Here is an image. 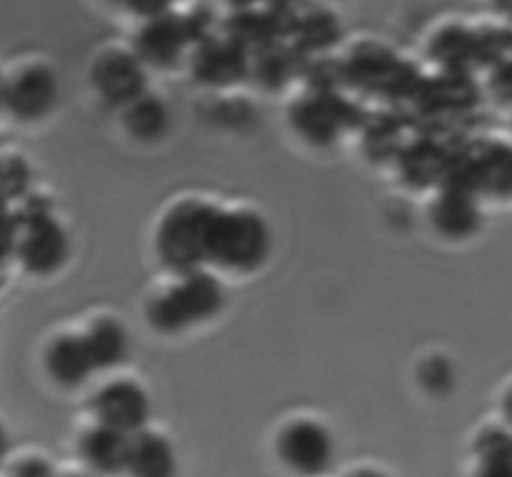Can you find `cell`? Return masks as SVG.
<instances>
[{
	"label": "cell",
	"mask_w": 512,
	"mask_h": 477,
	"mask_svg": "<svg viewBox=\"0 0 512 477\" xmlns=\"http://www.w3.org/2000/svg\"><path fill=\"white\" fill-rule=\"evenodd\" d=\"M343 73L345 80L373 93L400 95L418 88V73L403 58L375 43L358 45L343 63Z\"/></svg>",
	"instance_id": "4"
},
{
	"label": "cell",
	"mask_w": 512,
	"mask_h": 477,
	"mask_svg": "<svg viewBox=\"0 0 512 477\" xmlns=\"http://www.w3.org/2000/svg\"><path fill=\"white\" fill-rule=\"evenodd\" d=\"M298 50L293 45L270 43L258 48L248 58V75H253L263 88H283L298 73Z\"/></svg>",
	"instance_id": "19"
},
{
	"label": "cell",
	"mask_w": 512,
	"mask_h": 477,
	"mask_svg": "<svg viewBox=\"0 0 512 477\" xmlns=\"http://www.w3.org/2000/svg\"><path fill=\"white\" fill-rule=\"evenodd\" d=\"M83 345L88 350L93 370L115 368L128 355V335H125L123 325L118 320L110 318H103L90 325L88 335L83 338Z\"/></svg>",
	"instance_id": "21"
},
{
	"label": "cell",
	"mask_w": 512,
	"mask_h": 477,
	"mask_svg": "<svg viewBox=\"0 0 512 477\" xmlns=\"http://www.w3.org/2000/svg\"><path fill=\"white\" fill-rule=\"evenodd\" d=\"M188 38H185L180 15L163 13L158 18H148L135 35V58L140 63L155 68H170L180 60Z\"/></svg>",
	"instance_id": "11"
},
{
	"label": "cell",
	"mask_w": 512,
	"mask_h": 477,
	"mask_svg": "<svg viewBox=\"0 0 512 477\" xmlns=\"http://www.w3.org/2000/svg\"><path fill=\"white\" fill-rule=\"evenodd\" d=\"M475 43V63H503L508 60L510 38L508 30L500 28H480L473 30Z\"/></svg>",
	"instance_id": "24"
},
{
	"label": "cell",
	"mask_w": 512,
	"mask_h": 477,
	"mask_svg": "<svg viewBox=\"0 0 512 477\" xmlns=\"http://www.w3.org/2000/svg\"><path fill=\"white\" fill-rule=\"evenodd\" d=\"M305 78H308L313 93H335L340 80H345L343 63H335L330 58H320L305 68Z\"/></svg>",
	"instance_id": "25"
},
{
	"label": "cell",
	"mask_w": 512,
	"mask_h": 477,
	"mask_svg": "<svg viewBox=\"0 0 512 477\" xmlns=\"http://www.w3.org/2000/svg\"><path fill=\"white\" fill-rule=\"evenodd\" d=\"M430 55L445 73H468L470 65H475L473 30L445 25L430 40Z\"/></svg>",
	"instance_id": "20"
},
{
	"label": "cell",
	"mask_w": 512,
	"mask_h": 477,
	"mask_svg": "<svg viewBox=\"0 0 512 477\" xmlns=\"http://www.w3.org/2000/svg\"><path fill=\"white\" fill-rule=\"evenodd\" d=\"M10 477H53V470H50V465L43 463V460L28 458L23 460V463L15 465Z\"/></svg>",
	"instance_id": "29"
},
{
	"label": "cell",
	"mask_w": 512,
	"mask_h": 477,
	"mask_svg": "<svg viewBox=\"0 0 512 477\" xmlns=\"http://www.w3.org/2000/svg\"><path fill=\"white\" fill-rule=\"evenodd\" d=\"M350 477H385V475L375 473V470H360V473H355V475H350Z\"/></svg>",
	"instance_id": "35"
},
{
	"label": "cell",
	"mask_w": 512,
	"mask_h": 477,
	"mask_svg": "<svg viewBox=\"0 0 512 477\" xmlns=\"http://www.w3.org/2000/svg\"><path fill=\"white\" fill-rule=\"evenodd\" d=\"M493 5L498 10H503V13H510V0H493Z\"/></svg>",
	"instance_id": "34"
},
{
	"label": "cell",
	"mask_w": 512,
	"mask_h": 477,
	"mask_svg": "<svg viewBox=\"0 0 512 477\" xmlns=\"http://www.w3.org/2000/svg\"><path fill=\"white\" fill-rule=\"evenodd\" d=\"M93 410L98 415V425L128 435L138 433L148 423L150 403L140 385L130 383V380H115L95 395Z\"/></svg>",
	"instance_id": "6"
},
{
	"label": "cell",
	"mask_w": 512,
	"mask_h": 477,
	"mask_svg": "<svg viewBox=\"0 0 512 477\" xmlns=\"http://www.w3.org/2000/svg\"><path fill=\"white\" fill-rule=\"evenodd\" d=\"M48 375L63 388H78L93 373L83 338H58L45 353Z\"/></svg>",
	"instance_id": "18"
},
{
	"label": "cell",
	"mask_w": 512,
	"mask_h": 477,
	"mask_svg": "<svg viewBox=\"0 0 512 477\" xmlns=\"http://www.w3.org/2000/svg\"><path fill=\"white\" fill-rule=\"evenodd\" d=\"M5 105L23 120H38L50 113L58 100V80L45 65H28L3 85Z\"/></svg>",
	"instance_id": "8"
},
{
	"label": "cell",
	"mask_w": 512,
	"mask_h": 477,
	"mask_svg": "<svg viewBox=\"0 0 512 477\" xmlns=\"http://www.w3.org/2000/svg\"><path fill=\"white\" fill-rule=\"evenodd\" d=\"M125 470L133 477H175V450L163 435L138 433L128 440Z\"/></svg>",
	"instance_id": "15"
},
{
	"label": "cell",
	"mask_w": 512,
	"mask_h": 477,
	"mask_svg": "<svg viewBox=\"0 0 512 477\" xmlns=\"http://www.w3.org/2000/svg\"><path fill=\"white\" fill-rule=\"evenodd\" d=\"M415 90L430 108H460L475 98V88L468 80V73H445L443 70L440 78H433Z\"/></svg>",
	"instance_id": "23"
},
{
	"label": "cell",
	"mask_w": 512,
	"mask_h": 477,
	"mask_svg": "<svg viewBox=\"0 0 512 477\" xmlns=\"http://www.w3.org/2000/svg\"><path fill=\"white\" fill-rule=\"evenodd\" d=\"M280 458L295 473L320 475L328 470L333 458V440L323 425L300 420L288 425L280 435Z\"/></svg>",
	"instance_id": "7"
},
{
	"label": "cell",
	"mask_w": 512,
	"mask_h": 477,
	"mask_svg": "<svg viewBox=\"0 0 512 477\" xmlns=\"http://www.w3.org/2000/svg\"><path fill=\"white\" fill-rule=\"evenodd\" d=\"M250 53L225 35H210L195 45L193 75L205 85H233L248 75Z\"/></svg>",
	"instance_id": "9"
},
{
	"label": "cell",
	"mask_w": 512,
	"mask_h": 477,
	"mask_svg": "<svg viewBox=\"0 0 512 477\" xmlns=\"http://www.w3.org/2000/svg\"><path fill=\"white\" fill-rule=\"evenodd\" d=\"M180 20H183V30H185V38H188V43H203L205 38H210L213 35V13H210L205 5H198V8H193L190 13L180 15Z\"/></svg>",
	"instance_id": "27"
},
{
	"label": "cell",
	"mask_w": 512,
	"mask_h": 477,
	"mask_svg": "<svg viewBox=\"0 0 512 477\" xmlns=\"http://www.w3.org/2000/svg\"><path fill=\"white\" fill-rule=\"evenodd\" d=\"M440 165H443V158H440V155L430 148L418 150V153L413 150V153L405 158V168H408L410 178L420 180V183H428L433 175H438Z\"/></svg>",
	"instance_id": "28"
},
{
	"label": "cell",
	"mask_w": 512,
	"mask_h": 477,
	"mask_svg": "<svg viewBox=\"0 0 512 477\" xmlns=\"http://www.w3.org/2000/svg\"><path fill=\"white\" fill-rule=\"evenodd\" d=\"M478 477H512L510 455H500V458H483V468H480Z\"/></svg>",
	"instance_id": "31"
},
{
	"label": "cell",
	"mask_w": 512,
	"mask_h": 477,
	"mask_svg": "<svg viewBox=\"0 0 512 477\" xmlns=\"http://www.w3.org/2000/svg\"><path fill=\"white\" fill-rule=\"evenodd\" d=\"M0 95H3V85H0Z\"/></svg>",
	"instance_id": "38"
},
{
	"label": "cell",
	"mask_w": 512,
	"mask_h": 477,
	"mask_svg": "<svg viewBox=\"0 0 512 477\" xmlns=\"http://www.w3.org/2000/svg\"><path fill=\"white\" fill-rule=\"evenodd\" d=\"M5 455V435H3V430H0V458H3Z\"/></svg>",
	"instance_id": "36"
},
{
	"label": "cell",
	"mask_w": 512,
	"mask_h": 477,
	"mask_svg": "<svg viewBox=\"0 0 512 477\" xmlns=\"http://www.w3.org/2000/svg\"><path fill=\"white\" fill-rule=\"evenodd\" d=\"M20 258L33 273H55L68 258V238H65L63 228L48 215H35L25 230Z\"/></svg>",
	"instance_id": "13"
},
{
	"label": "cell",
	"mask_w": 512,
	"mask_h": 477,
	"mask_svg": "<svg viewBox=\"0 0 512 477\" xmlns=\"http://www.w3.org/2000/svg\"><path fill=\"white\" fill-rule=\"evenodd\" d=\"M80 455L95 473H120L125 470V458H128V435L105 425H95L80 440Z\"/></svg>",
	"instance_id": "17"
},
{
	"label": "cell",
	"mask_w": 512,
	"mask_h": 477,
	"mask_svg": "<svg viewBox=\"0 0 512 477\" xmlns=\"http://www.w3.org/2000/svg\"><path fill=\"white\" fill-rule=\"evenodd\" d=\"M288 18L290 10L273 8V5L270 8H255V5L253 8H238L225 20L223 35L248 53H253L265 45L278 43L288 30Z\"/></svg>",
	"instance_id": "12"
},
{
	"label": "cell",
	"mask_w": 512,
	"mask_h": 477,
	"mask_svg": "<svg viewBox=\"0 0 512 477\" xmlns=\"http://www.w3.org/2000/svg\"><path fill=\"white\" fill-rule=\"evenodd\" d=\"M420 383H423L433 395L448 393L455 383L453 365L445 358H430L428 363L423 365V370H420Z\"/></svg>",
	"instance_id": "26"
},
{
	"label": "cell",
	"mask_w": 512,
	"mask_h": 477,
	"mask_svg": "<svg viewBox=\"0 0 512 477\" xmlns=\"http://www.w3.org/2000/svg\"><path fill=\"white\" fill-rule=\"evenodd\" d=\"M110 3H120V5H128L130 0H110Z\"/></svg>",
	"instance_id": "37"
},
{
	"label": "cell",
	"mask_w": 512,
	"mask_h": 477,
	"mask_svg": "<svg viewBox=\"0 0 512 477\" xmlns=\"http://www.w3.org/2000/svg\"><path fill=\"white\" fill-rule=\"evenodd\" d=\"M220 303H223L220 285L208 275L190 273L183 283L150 305V323L158 330L173 333L215 315Z\"/></svg>",
	"instance_id": "3"
},
{
	"label": "cell",
	"mask_w": 512,
	"mask_h": 477,
	"mask_svg": "<svg viewBox=\"0 0 512 477\" xmlns=\"http://www.w3.org/2000/svg\"><path fill=\"white\" fill-rule=\"evenodd\" d=\"M223 3H228L233 10H238V8H253L258 0H223Z\"/></svg>",
	"instance_id": "32"
},
{
	"label": "cell",
	"mask_w": 512,
	"mask_h": 477,
	"mask_svg": "<svg viewBox=\"0 0 512 477\" xmlns=\"http://www.w3.org/2000/svg\"><path fill=\"white\" fill-rule=\"evenodd\" d=\"M98 93L113 105H128L145 93L143 63L125 50H108L93 65Z\"/></svg>",
	"instance_id": "10"
},
{
	"label": "cell",
	"mask_w": 512,
	"mask_h": 477,
	"mask_svg": "<svg viewBox=\"0 0 512 477\" xmlns=\"http://www.w3.org/2000/svg\"><path fill=\"white\" fill-rule=\"evenodd\" d=\"M215 215L218 213L208 205L185 203L165 218L158 235V248L170 268L193 270L195 265L208 258Z\"/></svg>",
	"instance_id": "2"
},
{
	"label": "cell",
	"mask_w": 512,
	"mask_h": 477,
	"mask_svg": "<svg viewBox=\"0 0 512 477\" xmlns=\"http://www.w3.org/2000/svg\"><path fill=\"white\" fill-rule=\"evenodd\" d=\"M295 3H298V0H270V5H273V8H280V10H290Z\"/></svg>",
	"instance_id": "33"
},
{
	"label": "cell",
	"mask_w": 512,
	"mask_h": 477,
	"mask_svg": "<svg viewBox=\"0 0 512 477\" xmlns=\"http://www.w3.org/2000/svg\"><path fill=\"white\" fill-rule=\"evenodd\" d=\"M285 35L293 40V48L298 53H323L330 45L338 43L340 20L333 10L315 5L300 13H290Z\"/></svg>",
	"instance_id": "14"
},
{
	"label": "cell",
	"mask_w": 512,
	"mask_h": 477,
	"mask_svg": "<svg viewBox=\"0 0 512 477\" xmlns=\"http://www.w3.org/2000/svg\"><path fill=\"white\" fill-rule=\"evenodd\" d=\"M270 250V233L253 213H218L210 230L208 258L233 270H255Z\"/></svg>",
	"instance_id": "1"
},
{
	"label": "cell",
	"mask_w": 512,
	"mask_h": 477,
	"mask_svg": "<svg viewBox=\"0 0 512 477\" xmlns=\"http://www.w3.org/2000/svg\"><path fill=\"white\" fill-rule=\"evenodd\" d=\"M433 220L440 233L448 235V238H465V235L475 233L480 223V213L470 190L448 185L438 198V203L433 205Z\"/></svg>",
	"instance_id": "16"
},
{
	"label": "cell",
	"mask_w": 512,
	"mask_h": 477,
	"mask_svg": "<svg viewBox=\"0 0 512 477\" xmlns=\"http://www.w3.org/2000/svg\"><path fill=\"white\" fill-rule=\"evenodd\" d=\"M125 125L140 140H158L168 128V110L155 95H140L125 105Z\"/></svg>",
	"instance_id": "22"
},
{
	"label": "cell",
	"mask_w": 512,
	"mask_h": 477,
	"mask_svg": "<svg viewBox=\"0 0 512 477\" xmlns=\"http://www.w3.org/2000/svg\"><path fill=\"white\" fill-rule=\"evenodd\" d=\"M358 115V108L335 93H313L300 98L290 110L293 125L315 145H330L338 138L340 125Z\"/></svg>",
	"instance_id": "5"
},
{
	"label": "cell",
	"mask_w": 512,
	"mask_h": 477,
	"mask_svg": "<svg viewBox=\"0 0 512 477\" xmlns=\"http://www.w3.org/2000/svg\"><path fill=\"white\" fill-rule=\"evenodd\" d=\"M170 0H130L128 8L135 10L138 15H143L145 20L148 18H158V15L168 13Z\"/></svg>",
	"instance_id": "30"
}]
</instances>
